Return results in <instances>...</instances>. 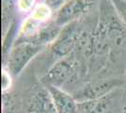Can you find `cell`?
Returning a JSON list of instances; mask_svg holds the SVG:
<instances>
[{
  "label": "cell",
  "instance_id": "obj_3",
  "mask_svg": "<svg viewBox=\"0 0 126 113\" xmlns=\"http://www.w3.org/2000/svg\"><path fill=\"white\" fill-rule=\"evenodd\" d=\"M80 36L81 32L78 30L76 24L74 22L71 23L58 35L57 42L54 43L52 47L53 55L59 58L69 55L77 44Z\"/></svg>",
  "mask_w": 126,
  "mask_h": 113
},
{
  "label": "cell",
  "instance_id": "obj_2",
  "mask_svg": "<svg viewBox=\"0 0 126 113\" xmlns=\"http://www.w3.org/2000/svg\"><path fill=\"white\" fill-rule=\"evenodd\" d=\"M76 75V62L74 58L61 59L47 72L45 78L47 85L61 88L62 85L74 80Z\"/></svg>",
  "mask_w": 126,
  "mask_h": 113
},
{
  "label": "cell",
  "instance_id": "obj_6",
  "mask_svg": "<svg viewBox=\"0 0 126 113\" xmlns=\"http://www.w3.org/2000/svg\"><path fill=\"white\" fill-rule=\"evenodd\" d=\"M26 113H58L46 88H41L32 92L27 100Z\"/></svg>",
  "mask_w": 126,
  "mask_h": 113
},
{
  "label": "cell",
  "instance_id": "obj_7",
  "mask_svg": "<svg viewBox=\"0 0 126 113\" xmlns=\"http://www.w3.org/2000/svg\"><path fill=\"white\" fill-rule=\"evenodd\" d=\"M46 89L50 93L54 106L58 113H77V101L63 91L61 88L47 85Z\"/></svg>",
  "mask_w": 126,
  "mask_h": 113
},
{
  "label": "cell",
  "instance_id": "obj_10",
  "mask_svg": "<svg viewBox=\"0 0 126 113\" xmlns=\"http://www.w3.org/2000/svg\"><path fill=\"white\" fill-rule=\"evenodd\" d=\"M64 0H45V4L52 10H58L63 6Z\"/></svg>",
  "mask_w": 126,
  "mask_h": 113
},
{
  "label": "cell",
  "instance_id": "obj_1",
  "mask_svg": "<svg viewBox=\"0 0 126 113\" xmlns=\"http://www.w3.org/2000/svg\"><path fill=\"white\" fill-rule=\"evenodd\" d=\"M42 45L31 42H24L11 50L7 57V71L17 76L36 55L42 51Z\"/></svg>",
  "mask_w": 126,
  "mask_h": 113
},
{
  "label": "cell",
  "instance_id": "obj_4",
  "mask_svg": "<svg viewBox=\"0 0 126 113\" xmlns=\"http://www.w3.org/2000/svg\"><path fill=\"white\" fill-rule=\"evenodd\" d=\"M92 6L89 0H70L59 9L55 24L58 27L74 22Z\"/></svg>",
  "mask_w": 126,
  "mask_h": 113
},
{
  "label": "cell",
  "instance_id": "obj_12",
  "mask_svg": "<svg viewBox=\"0 0 126 113\" xmlns=\"http://www.w3.org/2000/svg\"><path fill=\"white\" fill-rule=\"evenodd\" d=\"M124 1H126V0H124Z\"/></svg>",
  "mask_w": 126,
  "mask_h": 113
},
{
  "label": "cell",
  "instance_id": "obj_11",
  "mask_svg": "<svg viewBox=\"0 0 126 113\" xmlns=\"http://www.w3.org/2000/svg\"><path fill=\"white\" fill-rule=\"evenodd\" d=\"M123 113H126V105L125 107H124V108H123Z\"/></svg>",
  "mask_w": 126,
  "mask_h": 113
},
{
  "label": "cell",
  "instance_id": "obj_5",
  "mask_svg": "<svg viewBox=\"0 0 126 113\" xmlns=\"http://www.w3.org/2000/svg\"><path fill=\"white\" fill-rule=\"evenodd\" d=\"M120 84L117 80H107L96 82L93 84L84 87L74 95L77 102H84L89 100H96L101 97L105 96L115 90V88Z\"/></svg>",
  "mask_w": 126,
  "mask_h": 113
},
{
  "label": "cell",
  "instance_id": "obj_8",
  "mask_svg": "<svg viewBox=\"0 0 126 113\" xmlns=\"http://www.w3.org/2000/svg\"><path fill=\"white\" fill-rule=\"evenodd\" d=\"M116 10L121 15V19L126 24V1L124 0H112Z\"/></svg>",
  "mask_w": 126,
  "mask_h": 113
},
{
  "label": "cell",
  "instance_id": "obj_9",
  "mask_svg": "<svg viewBox=\"0 0 126 113\" xmlns=\"http://www.w3.org/2000/svg\"><path fill=\"white\" fill-rule=\"evenodd\" d=\"M11 74L6 70L2 72V91L6 92L11 86Z\"/></svg>",
  "mask_w": 126,
  "mask_h": 113
}]
</instances>
